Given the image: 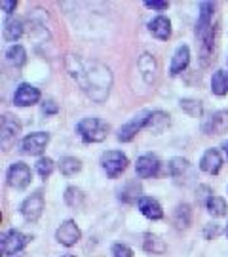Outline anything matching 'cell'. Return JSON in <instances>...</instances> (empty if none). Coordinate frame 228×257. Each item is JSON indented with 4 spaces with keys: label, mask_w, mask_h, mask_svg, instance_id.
<instances>
[{
    "label": "cell",
    "mask_w": 228,
    "mask_h": 257,
    "mask_svg": "<svg viewBox=\"0 0 228 257\" xmlns=\"http://www.w3.org/2000/svg\"><path fill=\"white\" fill-rule=\"evenodd\" d=\"M37 172L40 174V177H48L54 172V160L52 158H40L37 162Z\"/></svg>",
    "instance_id": "1f68e13d"
},
{
    "label": "cell",
    "mask_w": 228,
    "mask_h": 257,
    "mask_svg": "<svg viewBox=\"0 0 228 257\" xmlns=\"http://www.w3.org/2000/svg\"><path fill=\"white\" fill-rule=\"evenodd\" d=\"M169 114H165L162 110H154V112H150V116H148V122H146V130H150L152 134H162L167 126H169Z\"/></svg>",
    "instance_id": "7402d4cb"
},
{
    "label": "cell",
    "mask_w": 228,
    "mask_h": 257,
    "mask_svg": "<svg viewBox=\"0 0 228 257\" xmlns=\"http://www.w3.org/2000/svg\"><path fill=\"white\" fill-rule=\"evenodd\" d=\"M222 149H224V155H226V158H228V141L224 143V145H222Z\"/></svg>",
    "instance_id": "8d00e7d4"
},
{
    "label": "cell",
    "mask_w": 228,
    "mask_h": 257,
    "mask_svg": "<svg viewBox=\"0 0 228 257\" xmlns=\"http://www.w3.org/2000/svg\"><path fill=\"white\" fill-rule=\"evenodd\" d=\"M139 71L145 76V80L148 84H152L158 76V63H156L154 55L150 54H143L141 59H139Z\"/></svg>",
    "instance_id": "d6986e66"
},
{
    "label": "cell",
    "mask_w": 228,
    "mask_h": 257,
    "mask_svg": "<svg viewBox=\"0 0 228 257\" xmlns=\"http://www.w3.org/2000/svg\"><path fill=\"white\" fill-rule=\"evenodd\" d=\"M76 132L86 143H99L107 138L109 126L99 118H82L76 124Z\"/></svg>",
    "instance_id": "3957f363"
},
{
    "label": "cell",
    "mask_w": 228,
    "mask_h": 257,
    "mask_svg": "<svg viewBox=\"0 0 228 257\" xmlns=\"http://www.w3.org/2000/svg\"><path fill=\"white\" fill-rule=\"evenodd\" d=\"M205 208L213 217H222L226 213V200L220 196H211L209 200L205 202Z\"/></svg>",
    "instance_id": "f1b7e54d"
},
{
    "label": "cell",
    "mask_w": 228,
    "mask_h": 257,
    "mask_svg": "<svg viewBox=\"0 0 228 257\" xmlns=\"http://www.w3.org/2000/svg\"><path fill=\"white\" fill-rule=\"evenodd\" d=\"M80 236H82V232H80L78 225H76L73 219L63 221V223H61V227H59L57 232H55L57 242H59V244H63V246H67V248L74 246V244L80 240Z\"/></svg>",
    "instance_id": "30bf717a"
},
{
    "label": "cell",
    "mask_w": 228,
    "mask_h": 257,
    "mask_svg": "<svg viewBox=\"0 0 228 257\" xmlns=\"http://www.w3.org/2000/svg\"><path fill=\"white\" fill-rule=\"evenodd\" d=\"M146 8H152V10H158V12H164V10H167V2H156V0H152V2H145Z\"/></svg>",
    "instance_id": "836d02e7"
},
{
    "label": "cell",
    "mask_w": 228,
    "mask_h": 257,
    "mask_svg": "<svg viewBox=\"0 0 228 257\" xmlns=\"http://www.w3.org/2000/svg\"><path fill=\"white\" fill-rule=\"evenodd\" d=\"M143 248L146 251H152V253H164L165 249V242L160 236H156V234H145V242H143Z\"/></svg>",
    "instance_id": "83f0119b"
},
{
    "label": "cell",
    "mask_w": 228,
    "mask_h": 257,
    "mask_svg": "<svg viewBox=\"0 0 228 257\" xmlns=\"http://www.w3.org/2000/svg\"><path fill=\"white\" fill-rule=\"evenodd\" d=\"M120 200L124 202H139L141 200V185L137 181H131L128 183L122 191H120Z\"/></svg>",
    "instance_id": "484cf974"
},
{
    "label": "cell",
    "mask_w": 228,
    "mask_h": 257,
    "mask_svg": "<svg viewBox=\"0 0 228 257\" xmlns=\"http://www.w3.org/2000/svg\"><path fill=\"white\" fill-rule=\"evenodd\" d=\"M211 92L215 95H226L228 93V73L217 71L211 78Z\"/></svg>",
    "instance_id": "d4e9b609"
},
{
    "label": "cell",
    "mask_w": 228,
    "mask_h": 257,
    "mask_svg": "<svg viewBox=\"0 0 228 257\" xmlns=\"http://www.w3.org/2000/svg\"><path fill=\"white\" fill-rule=\"evenodd\" d=\"M158 170H160V160L154 155H143L137 158L135 172L141 179L154 177V175H158Z\"/></svg>",
    "instance_id": "5bb4252c"
},
{
    "label": "cell",
    "mask_w": 228,
    "mask_h": 257,
    "mask_svg": "<svg viewBox=\"0 0 228 257\" xmlns=\"http://www.w3.org/2000/svg\"><path fill=\"white\" fill-rule=\"evenodd\" d=\"M2 253L4 255H16V253H19L21 249L27 246L29 242H31V236H27V234H23V232H19V230L12 229L8 230L6 234H2Z\"/></svg>",
    "instance_id": "277c9868"
},
{
    "label": "cell",
    "mask_w": 228,
    "mask_h": 257,
    "mask_svg": "<svg viewBox=\"0 0 228 257\" xmlns=\"http://www.w3.org/2000/svg\"><path fill=\"white\" fill-rule=\"evenodd\" d=\"M137 206H139L141 213H143L145 217H148V219L158 221L164 217V210H162L160 202L154 200V198H150V196H141V200L137 202Z\"/></svg>",
    "instance_id": "2e32d148"
},
{
    "label": "cell",
    "mask_w": 228,
    "mask_h": 257,
    "mask_svg": "<svg viewBox=\"0 0 228 257\" xmlns=\"http://www.w3.org/2000/svg\"><path fill=\"white\" fill-rule=\"evenodd\" d=\"M148 29H150L152 37H156L158 40H167V38L171 37V23L164 16H158V18L152 19L148 23Z\"/></svg>",
    "instance_id": "ffe728a7"
},
{
    "label": "cell",
    "mask_w": 228,
    "mask_h": 257,
    "mask_svg": "<svg viewBox=\"0 0 228 257\" xmlns=\"http://www.w3.org/2000/svg\"><path fill=\"white\" fill-rule=\"evenodd\" d=\"M200 168L201 172H205V174H219L220 168H222V158H220V153L217 149H209V151H205V155L201 156L200 160Z\"/></svg>",
    "instance_id": "9a60e30c"
},
{
    "label": "cell",
    "mask_w": 228,
    "mask_h": 257,
    "mask_svg": "<svg viewBox=\"0 0 228 257\" xmlns=\"http://www.w3.org/2000/svg\"><path fill=\"white\" fill-rule=\"evenodd\" d=\"M203 130L207 134H226L228 132V110H220V112H215L209 118V122L203 126Z\"/></svg>",
    "instance_id": "ac0fdd59"
},
{
    "label": "cell",
    "mask_w": 228,
    "mask_h": 257,
    "mask_svg": "<svg viewBox=\"0 0 228 257\" xmlns=\"http://www.w3.org/2000/svg\"><path fill=\"white\" fill-rule=\"evenodd\" d=\"M19 134H21V124L14 116L4 114L2 116V126H0V145H2V149L8 151L16 143Z\"/></svg>",
    "instance_id": "8992f818"
},
{
    "label": "cell",
    "mask_w": 228,
    "mask_h": 257,
    "mask_svg": "<svg viewBox=\"0 0 228 257\" xmlns=\"http://www.w3.org/2000/svg\"><path fill=\"white\" fill-rule=\"evenodd\" d=\"M190 63V50L188 46H179L175 50L173 54V59H171V67H169V73L177 76V74H181L186 67Z\"/></svg>",
    "instance_id": "e0dca14e"
},
{
    "label": "cell",
    "mask_w": 228,
    "mask_h": 257,
    "mask_svg": "<svg viewBox=\"0 0 228 257\" xmlns=\"http://www.w3.org/2000/svg\"><path fill=\"white\" fill-rule=\"evenodd\" d=\"M65 67L69 74L78 82L95 103H103L109 97L110 86H112V73L107 65L99 63L95 59H82L78 55H67Z\"/></svg>",
    "instance_id": "6da1fadb"
},
{
    "label": "cell",
    "mask_w": 228,
    "mask_h": 257,
    "mask_svg": "<svg viewBox=\"0 0 228 257\" xmlns=\"http://www.w3.org/2000/svg\"><path fill=\"white\" fill-rule=\"evenodd\" d=\"M40 101V90L31 84H19V88L14 93V103L18 107H31Z\"/></svg>",
    "instance_id": "4fadbf2b"
},
{
    "label": "cell",
    "mask_w": 228,
    "mask_h": 257,
    "mask_svg": "<svg viewBox=\"0 0 228 257\" xmlns=\"http://www.w3.org/2000/svg\"><path fill=\"white\" fill-rule=\"evenodd\" d=\"M101 164H103V170L107 172L109 177H118L128 168V156L124 153H118V151H109V153H103Z\"/></svg>",
    "instance_id": "5b68a950"
},
{
    "label": "cell",
    "mask_w": 228,
    "mask_h": 257,
    "mask_svg": "<svg viewBox=\"0 0 228 257\" xmlns=\"http://www.w3.org/2000/svg\"><path fill=\"white\" fill-rule=\"evenodd\" d=\"M33 181V174H31V168L23 162H16V164L10 166L8 170V185L14 189H27Z\"/></svg>",
    "instance_id": "52a82bcc"
},
{
    "label": "cell",
    "mask_w": 228,
    "mask_h": 257,
    "mask_svg": "<svg viewBox=\"0 0 228 257\" xmlns=\"http://www.w3.org/2000/svg\"><path fill=\"white\" fill-rule=\"evenodd\" d=\"M148 116H150V110H143L139 112L137 116L129 120L128 124H124L122 128L118 130V141H124L128 143L137 136V132H141L143 128H146V122H148Z\"/></svg>",
    "instance_id": "9c48e42d"
},
{
    "label": "cell",
    "mask_w": 228,
    "mask_h": 257,
    "mask_svg": "<svg viewBox=\"0 0 228 257\" xmlns=\"http://www.w3.org/2000/svg\"><path fill=\"white\" fill-rule=\"evenodd\" d=\"M6 61H8L12 67H21L27 61V52L25 48L16 44V46H10L8 52H6Z\"/></svg>",
    "instance_id": "cb8c5ba5"
},
{
    "label": "cell",
    "mask_w": 228,
    "mask_h": 257,
    "mask_svg": "<svg viewBox=\"0 0 228 257\" xmlns=\"http://www.w3.org/2000/svg\"><path fill=\"white\" fill-rule=\"evenodd\" d=\"M0 6H2V10H4L6 14H12V12L16 10V6H18V2H10V0H2V2H0Z\"/></svg>",
    "instance_id": "d590c367"
},
{
    "label": "cell",
    "mask_w": 228,
    "mask_h": 257,
    "mask_svg": "<svg viewBox=\"0 0 228 257\" xmlns=\"http://www.w3.org/2000/svg\"><path fill=\"white\" fill-rule=\"evenodd\" d=\"M21 35H23V23H21V19L18 18H6V21H4V29H2V37H4V40L6 42H16V40H19L21 38Z\"/></svg>",
    "instance_id": "44dd1931"
},
{
    "label": "cell",
    "mask_w": 228,
    "mask_h": 257,
    "mask_svg": "<svg viewBox=\"0 0 228 257\" xmlns=\"http://www.w3.org/2000/svg\"><path fill=\"white\" fill-rule=\"evenodd\" d=\"M42 211H44V196L40 193L31 194L29 198H25V202L21 204V213H23V217L27 221H33V223L40 219Z\"/></svg>",
    "instance_id": "7c38bea8"
},
{
    "label": "cell",
    "mask_w": 228,
    "mask_h": 257,
    "mask_svg": "<svg viewBox=\"0 0 228 257\" xmlns=\"http://www.w3.org/2000/svg\"><path fill=\"white\" fill-rule=\"evenodd\" d=\"M226 236H228V227H226Z\"/></svg>",
    "instance_id": "f35d334b"
},
{
    "label": "cell",
    "mask_w": 228,
    "mask_h": 257,
    "mask_svg": "<svg viewBox=\"0 0 228 257\" xmlns=\"http://www.w3.org/2000/svg\"><path fill=\"white\" fill-rule=\"evenodd\" d=\"M181 109L184 110V112H188L190 116H194V118L201 116V112H203L201 103L196 101V99H181Z\"/></svg>",
    "instance_id": "4dcf8cb0"
},
{
    "label": "cell",
    "mask_w": 228,
    "mask_h": 257,
    "mask_svg": "<svg viewBox=\"0 0 228 257\" xmlns=\"http://www.w3.org/2000/svg\"><path fill=\"white\" fill-rule=\"evenodd\" d=\"M112 257H133V251L126 244H114L112 246Z\"/></svg>",
    "instance_id": "d6a6232c"
},
{
    "label": "cell",
    "mask_w": 228,
    "mask_h": 257,
    "mask_svg": "<svg viewBox=\"0 0 228 257\" xmlns=\"http://www.w3.org/2000/svg\"><path fill=\"white\" fill-rule=\"evenodd\" d=\"M190 219H192L190 206H188V204H179V206H177V210H175V213H173L175 227H177L179 230L186 229V227L190 225Z\"/></svg>",
    "instance_id": "603a6c76"
},
{
    "label": "cell",
    "mask_w": 228,
    "mask_h": 257,
    "mask_svg": "<svg viewBox=\"0 0 228 257\" xmlns=\"http://www.w3.org/2000/svg\"><path fill=\"white\" fill-rule=\"evenodd\" d=\"M50 143V134H44V132H35V134H29L27 138L23 139L21 147H23V153L25 155H42L44 153L46 145Z\"/></svg>",
    "instance_id": "8fae6325"
},
{
    "label": "cell",
    "mask_w": 228,
    "mask_h": 257,
    "mask_svg": "<svg viewBox=\"0 0 228 257\" xmlns=\"http://www.w3.org/2000/svg\"><path fill=\"white\" fill-rule=\"evenodd\" d=\"M59 170H61L63 175H74L82 170V162L78 158H74V156H65L59 162Z\"/></svg>",
    "instance_id": "4316f807"
},
{
    "label": "cell",
    "mask_w": 228,
    "mask_h": 257,
    "mask_svg": "<svg viewBox=\"0 0 228 257\" xmlns=\"http://www.w3.org/2000/svg\"><path fill=\"white\" fill-rule=\"evenodd\" d=\"M213 12H215V6L211 2L200 4V18L196 23V38H198L200 57L203 65L207 63L209 55L213 54V40H215V31H213V23H211Z\"/></svg>",
    "instance_id": "7a4b0ae2"
},
{
    "label": "cell",
    "mask_w": 228,
    "mask_h": 257,
    "mask_svg": "<svg viewBox=\"0 0 228 257\" xmlns=\"http://www.w3.org/2000/svg\"><path fill=\"white\" fill-rule=\"evenodd\" d=\"M65 202L71 208H82L84 206V193L76 187H69L65 191Z\"/></svg>",
    "instance_id": "f546056e"
},
{
    "label": "cell",
    "mask_w": 228,
    "mask_h": 257,
    "mask_svg": "<svg viewBox=\"0 0 228 257\" xmlns=\"http://www.w3.org/2000/svg\"><path fill=\"white\" fill-rule=\"evenodd\" d=\"M63 257H76V255H71V253H67V255H63Z\"/></svg>",
    "instance_id": "74e56055"
},
{
    "label": "cell",
    "mask_w": 228,
    "mask_h": 257,
    "mask_svg": "<svg viewBox=\"0 0 228 257\" xmlns=\"http://www.w3.org/2000/svg\"><path fill=\"white\" fill-rule=\"evenodd\" d=\"M57 110H59V107H57L54 101H46L44 105H42V112H44V114H55Z\"/></svg>",
    "instance_id": "e575fe53"
},
{
    "label": "cell",
    "mask_w": 228,
    "mask_h": 257,
    "mask_svg": "<svg viewBox=\"0 0 228 257\" xmlns=\"http://www.w3.org/2000/svg\"><path fill=\"white\" fill-rule=\"evenodd\" d=\"M167 170H169V175L175 179V183L179 185H188L194 177V168L184 158H171L167 164Z\"/></svg>",
    "instance_id": "ba28073f"
}]
</instances>
